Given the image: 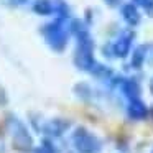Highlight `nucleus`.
I'll return each mask as SVG.
<instances>
[{
	"label": "nucleus",
	"mask_w": 153,
	"mask_h": 153,
	"mask_svg": "<svg viewBox=\"0 0 153 153\" xmlns=\"http://www.w3.org/2000/svg\"><path fill=\"white\" fill-rule=\"evenodd\" d=\"M8 128L12 132V142H13V146L20 152H27V150H31L33 146V138L28 133L27 127L17 119V117H8Z\"/></svg>",
	"instance_id": "obj_1"
},
{
	"label": "nucleus",
	"mask_w": 153,
	"mask_h": 153,
	"mask_svg": "<svg viewBox=\"0 0 153 153\" xmlns=\"http://www.w3.org/2000/svg\"><path fill=\"white\" fill-rule=\"evenodd\" d=\"M73 143L79 153H97L100 150V142L86 128H77L74 132Z\"/></svg>",
	"instance_id": "obj_2"
},
{
	"label": "nucleus",
	"mask_w": 153,
	"mask_h": 153,
	"mask_svg": "<svg viewBox=\"0 0 153 153\" xmlns=\"http://www.w3.org/2000/svg\"><path fill=\"white\" fill-rule=\"evenodd\" d=\"M45 36H46V41L53 50L61 51L64 46H66V35H64L63 28L59 27V22L58 23H51L48 25V28L43 30Z\"/></svg>",
	"instance_id": "obj_3"
},
{
	"label": "nucleus",
	"mask_w": 153,
	"mask_h": 153,
	"mask_svg": "<svg viewBox=\"0 0 153 153\" xmlns=\"http://www.w3.org/2000/svg\"><path fill=\"white\" fill-rule=\"evenodd\" d=\"M69 127V122L68 120H61V119H54V120H51V122H48L46 125L43 127V132L45 133H48V135H54V137H58V135H61V133L64 132V130Z\"/></svg>",
	"instance_id": "obj_4"
},
{
	"label": "nucleus",
	"mask_w": 153,
	"mask_h": 153,
	"mask_svg": "<svg viewBox=\"0 0 153 153\" xmlns=\"http://www.w3.org/2000/svg\"><path fill=\"white\" fill-rule=\"evenodd\" d=\"M128 114L132 119H143L146 115V107L140 100H132V104L128 107Z\"/></svg>",
	"instance_id": "obj_5"
},
{
	"label": "nucleus",
	"mask_w": 153,
	"mask_h": 153,
	"mask_svg": "<svg viewBox=\"0 0 153 153\" xmlns=\"http://www.w3.org/2000/svg\"><path fill=\"white\" fill-rule=\"evenodd\" d=\"M33 10L40 15H50L53 12V4H51V0H36Z\"/></svg>",
	"instance_id": "obj_6"
},
{
	"label": "nucleus",
	"mask_w": 153,
	"mask_h": 153,
	"mask_svg": "<svg viewBox=\"0 0 153 153\" xmlns=\"http://www.w3.org/2000/svg\"><path fill=\"white\" fill-rule=\"evenodd\" d=\"M123 17H125V20L128 22V23H138V13H137V10L132 7V5H127V7H123Z\"/></svg>",
	"instance_id": "obj_7"
},
{
	"label": "nucleus",
	"mask_w": 153,
	"mask_h": 153,
	"mask_svg": "<svg viewBox=\"0 0 153 153\" xmlns=\"http://www.w3.org/2000/svg\"><path fill=\"white\" fill-rule=\"evenodd\" d=\"M128 45H130L128 38H122V40L117 43V46H115V53L119 54V56H125L127 51H128Z\"/></svg>",
	"instance_id": "obj_8"
},
{
	"label": "nucleus",
	"mask_w": 153,
	"mask_h": 153,
	"mask_svg": "<svg viewBox=\"0 0 153 153\" xmlns=\"http://www.w3.org/2000/svg\"><path fill=\"white\" fill-rule=\"evenodd\" d=\"M125 92L128 94L130 97H135L137 92H138V87H137L135 82H127L125 84Z\"/></svg>",
	"instance_id": "obj_9"
},
{
	"label": "nucleus",
	"mask_w": 153,
	"mask_h": 153,
	"mask_svg": "<svg viewBox=\"0 0 153 153\" xmlns=\"http://www.w3.org/2000/svg\"><path fill=\"white\" fill-rule=\"evenodd\" d=\"M38 153H56V150H54L53 145H50L48 142L43 143V146H41L40 150H38Z\"/></svg>",
	"instance_id": "obj_10"
},
{
	"label": "nucleus",
	"mask_w": 153,
	"mask_h": 153,
	"mask_svg": "<svg viewBox=\"0 0 153 153\" xmlns=\"http://www.w3.org/2000/svg\"><path fill=\"white\" fill-rule=\"evenodd\" d=\"M142 48H140L138 51H137V56H135V59H133V64H135V66H138L140 64V61H142V56H143V53H142Z\"/></svg>",
	"instance_id": "obj_11"
},
{
	"label": "nucleus",
	"mask_w": 153,
	"mask_h": 153,
	"mask_svg": "<svg viewBox=\"0 0 153 153\" xmlns=\"http://www.w3.org/2000/svg\"><path fill=\"white\" fill-rule=\"evenodd\" d=\"M138 4H142L143 7H150V5H153V0H137Z\"/></svg>",
	"instance_id": "obj_12"
},
{
	"label": "nucleus",
	"mask_w": 153,
	"mask_h": 153,
	"mask_svg": "<svg viewBox=\"0 0 153 153\" xmlns=\"http://www.w3.org/2000/svg\"><path fill=\"white\" fill-rule=\"evenodd\" d=\"M5 2H7V0H5ZM25 2H27V0H10L8 4L10 5H20V4H25Z\"/></svg>",
	"instance_id": "obj_13"
},
{
	"label": "nucleus",
	"mask_w": 153,
	"mask_h": 153,
	"mask_svg": "<svg viewBox=\"0 0 153 153\" xmlns=\"http://www.w3.org/2000/svg\"><path fill=\"white\" fill-rule=\"evenodd\" d=\"M152 89H153V84H152Z\"/></svg>",
	"instance_id": "obj_14"
}]
</instances>
